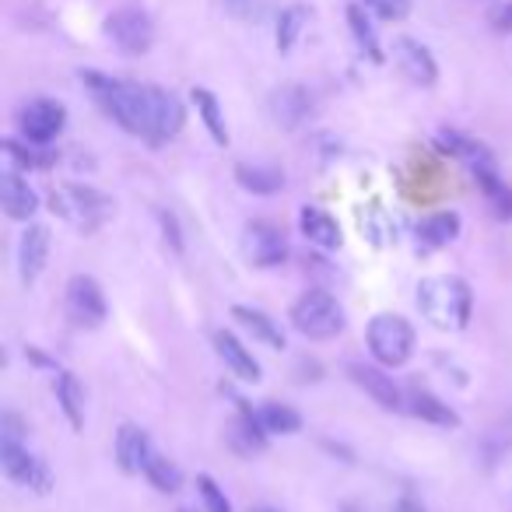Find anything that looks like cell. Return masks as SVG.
<instances>
[{"label":"cell","mask_w":512,"mask_h":512,"mask_svg":"<svg viewBox=\"0 0 512 512\" xmlns=\"http://www.w3.org/2000/svg\"><path fill=\"white\" fill-rule=\"evenodd\" d=\"M474 179H477V186H481L484 200H488L491 214H495L498 221H512V186H505V179H498L495 162L474 165Z\"/></svg>","instance_id":"cell-19"},{"label":"cell","mask_w":512,"mask_h":512,"mask_svg":"<svg viewBox=\"0 0 512 512\" xmlns=\"http://www.w3.org/2000/svg\"><path fill=\"white\" fill-rule=\"evenodd\" d=\"M190 99H193V106H197V113H200V120H204L211 141L225 148V144H228V127H225V116H221V106H218V99H214V92H207V88H193Z\"/></svg>","instance_id":"cell-27"},{"label":"cell","mask_w":512,"mask_h":512,"mask_svg":"<svg viewBox=\"0 0 512 512\" xmlns=\"http://www.w3.org/2000/svg\"><path fill=\"white\" fill-rule=\"evenodd\" d=\"M362 4L383 22H404L411 15V0H362Z\"/></svg>","instance_id":"cell-34"},{"label":"cell","mask_w":512,"mask_h":512,"mask_svg":"<svg viewBox=\"0 0 512 512\" xmlns=\"http://www.w3.org/2000/svg\"><path fill=\"white\" fill-rule=\"evenodd\" d=\"M299 228L313 246L320 249H337L341 246V225L330 218L323 207H302L299 211Z\"/></svg>","instance_id":"cell-22"},{"label":"cell","mask_w":512,"mask_h":512,"mask_svg":"<svg viewBox=\"0 0 512 512\" xmlns=\"http://www.w3.org/2000/svg\"><path fill=\"white\" fill-rule=\"evenodd\" d=\"M292 327L309 341H330L344 330V309L323 288H309L292 306Z\"/></svg>","instance_id":"cell-4"},{"label":"cell","mask_w":512,"mask_h":512,"mask_svg":"<svg viewBox=\"0 0 512 512\" xmlns=\"http://www.w3.org/2000/svg\"><path fill=\"white\" fill-rule=\"evenodd\" d=\"M344 512H362V509H358V505H351V502H348V505H344Z\"/></svg>","instance_id":"cell-41"},{"label":"cell","mask_w":512,"mask_h":512,"mask_svg":"<svg viewBox=\"0 0 512 512\" xmlns=\"http://www.w3.org/2000/svg\"><path fill=\"white\" fill-rule=\"evenodd\" d=\"M81 81L92 88L99 106L106 109L127 134H137L151 144H165L183 130L186 109H183V102L172 92H165V88L102 78V74H92V71L81 74Z\"/></svg>","instance_id":"cell-1"},{"label":"cell","mask_w":512,"mask_h":512,"mask_svg":"<svg viewBox=\"0 0 512 512\" xmlns=\"http://www.w3.org/2000/svg\"><path fill=\"white\" fill-rule=\"evenodd\" d=\"M225 439H228V446H232L239 456H253V453H264L267 428L260 425L256 411H249V407L239 400V414H235V418L225 425Z\"/></svg>","instance_id":"cell-15"},{"label":"cell","mask_w":512,"mask_h":512,"mask_svg":"<svg viewBox=\"0 0 512 512\" xmlns=\"http://www.w3.org/2000/svg\"><path fill=\"white\" fill-rule=\"evenodd\" d=\"M242 253L253 267H281L288 260V235L278 221L256 218L242 228Z\"/></svg>","instance_id":"cell-7"},{"label":"cell","mask_w":512,"mask_h":512,"mask_svg":"<svg viewBox=\"0 0 512 512\" xmlns=\"http://www.w3.org/2000/svg\"><path fill=\"white\" fill-rule=\"evenodd\" d=\"M348 29H351V36H355L358 50H362L365 57L372 60V64H383L386 53H383V46H379L376 29H372L369 15H365V4H351V8H348Z\"/></svg>","instance_id":"cell-25"},{"label":"cell","mask_w":512,"mask_h":512,"mask_svg":"<svg viewBox=\"0 0 512 512\" xmlns=\"http://www.w3.org/2000/svg\"><path fill=\"white\" fill-rule=\"evenodd\" d=\"M18 123H22V134H25V141H29V144H50L53 137L64 130L67 109H64V102L32 99L29 106L18 113Z\"/></svg>","instance_id":"cell-10"},{"label":"cell","mask_w":512,"mask_h":512,"mask_svg":"<svg viewBox=\"0 0 512 512\" xmlns=\"http://www.w3.org/2000/svg\"><path fill=\"white\" fill-rule=\"evenodd\" d=\"M348 376L355 379V386H362L372 400H376L383 411H404L407 407V393L393 383V376H386L383 369L376 365H365V362H351L348 365Z\"/></svg>","instance_id":"cell-13"},{"label":"cell","mask_w":512,"mask_h":512,"mask_svg":"<svg viewBox=\"0 0 512 512\" xmlns=\"http://www.w3.org/2000/svg\"><path fill=\"white\" fill-rule=\"evenodd\" d=\"M393 64L400 67V74H404L407 81H414V85H421V88H432L435 81H439V64H435L432 50L421 46L418 39H411V36L393 39Z\"/></svg>","instance_id":"cell-12"},{"label":"cell","mask_w":512,"mask_h":512,"mask_svg":"<svg viewBox=\"0 0 512 512\" xmlns=\"http://www.w3.org/2000/svg\"><path fill=\"white\" fill-rule=\"evenodd\" d=\"M0 204H4V214L15 221H29L32 214L39 211V197L29 186V179L18 169H8L0 176Z\"/></svg>","instance_id":"cell-16"},{"label":"cell","mask_w":512,"mask_h":512,"mask_svg":"<svg viewBox=\"0 0 512 512\" xmlns=\"http://www.w3.org/2000/svg\"><path fill=\"white\" fill-rule=\"evenodd\" d=\"M214 351H218V358L228 365V372H232L235 379H242V383H260V362H256L253 351L235 334L214 330Z\"/></svg>","instance_id":"cell-17"},{"label":"cell","mask_w":512,"mask_h":512,"mask_svg":"<svg viewBox=\"0 0 512 512\" xmlns=\"http://www.w3.org/2000/svg\"><path fill=\"white\" fill-rule=\"evenodd\" d=\"M4 151H8V158L18 165V169H46V165L53 162V155H46V151L29 148V144L15 141V137H8V141H4Z\"/></svg>","instance_id":"cell-31"},{"label":"cell","mask_w":512,"mask_h":512,"mask_svg":"<svg viewBox=\"0 0 512 512\" xmlns=\"http://www.w3.org/2000/svg\"><path fill=\"white\" fill-rule=\"evenodd\" d=\"M106 36L113 39V46L127 57H144L155 43V25H151V15L144 8H116L113 15L106 18Z\"/></svg>","instance_id":"cell-6"},{"label":"cell","mask_w":512,"mask_h":512,"mask_svg":"<svg viewBox=\"0 0 512 512\" xmlns=\"http://www.w3.org/2000/svg\"><path fill=\"white\" fill-rule=\"evenodd\" d=\"M235 183L246 193H256V197H271V193L285 190V172L278 165H249L239 162L235 165Z\"/></svg>","instance_id":"cell-21"},{"label":"cell","mask_w":512,"mask_h":512,"mask_svg":"<svg viewBox=\"0 0 512 512\" xmlns=\"http://www.w3.org/2000/svg\"><path fill=\"white\" fill-rule=\"evenodd\" d=\"M407 411L414 414V418L428 421V425H439V428H456L460 425V414L453 411V407L446 404V400H439L435 393L428 390H407Z\"/></svg>","instance_id":"cell-20"},{"label":"cell","mask_w":512,"mask_h":512,"mask_svg":"<svg viewBox=\"0 0 512 512\" xmlns=\"http://www.w3.org/2000/svg\"><path fill=\"white\" fill-rule=\"evenodd\" d=\"M46 260H50V228L29 225L18 239V278H22V285H36L39 274L46 271Z\"/></svg>","instance_id":"cell-14"},{"label":"cell","mask_w":512,"mask_h":512,"mask_svg":"<svg viewBox=\"0 0 512 512\" xmlns=\"http://www.w3.org/2000/svg\"><path fill=\"white\" fill-rule=\"evenodd\" d=\"M50 211L74 225L78 232H95L113 211V200L92 186H60L50 193Z\"/></svg>","instance_id":"cell-3"},{"label":"cell","mask_w":512,"mask_h":512,"mask_svg":"<svg viewBox=\"0 0 512 512\" xmlns=\"http://www.w3.org/2000/svg\"><path fill=\"white\" fill-rule=\"evenodd\" d=\"M369 351L379 365L386 369H400V365L411 362L414 355V327L397 313H379L376 320L369 323Z\"/></svg>","instance_id":"cell-5"},{"label":"cell","mask_w":512,"mask_h":512,"mask_svg":"<svg viewBox=\"0 0 512 512\" xmlns=\"http://www.w3.org/2000/svg\"><path fill=\"white\" fill-rule=\"evenodd\" d=\"M249 512H281V509H271V505H253Z\"/></svg>","instance_id":"cell-39"},{"label":"cell","mask_w":512,"mask_h":512,"mask_svg":"<svg viewBox=\"0 0 512 512\" xmlns=\"http://www.w3.org/2000/svg\"><path fill=\"white\" fill-rule=\"evenodd\" d=\"M418 306L439 330H463L470 320V285L456 274L425 278L418 285Z\"/></svg>","instance_id":"cell-2"},{"label":"cell","mask_w":512,"mask_h":512,"mask_svg":"<svg viewBox=\"0 0 512 512\" xmlns=\"http://www.w3.org/2000/svg\"><path fill=\"white\" fill-rule=\"evenodd\" d=\"M365 228H369V235H372V242L376 246H390L393 239H397V228H393V221L386 218V211L379 204H372L369 207V218H365Z\"/></svg>","instance_id":"cell-32"},{"label":"cell","mask_w":512,"mask_h":512,"mask_svg":"<svg viewBox=\"0 0 512 512\" xmlns=\"http://www.w3.org/2000/svg\"><path fill=\"white\" fill-rule=\"evenodd\" d=\"M316 102H313V92L306 85H281L271 92L267 99V113L271 120L278 123L281 130H299L302 123L313 116Z\"/></svg>","instance_id":"cell-11"},{"label":"cell","mask_w":512,"mask_h":512,"mask_svg":"<svg viewBox=\"0 0 512 512\" xmlns=\"http://www.w3.org/2000/svg\"><path fill=\"white\" fill-rule=\"evenodd\" d=\"M488 25L495 36H509L512 32V0H498L495 8L488 11Z\"/></svg>","instance_id":"cell-36"},{"label":"cell","mask_w":512,"mask_h":512,"mask_svg":"<svg viewBox=\"0 0 512 512\" xmlns=\"http://www.w3.org/2000/svg\"><path fill=\"white\" fill-rule=\"evenodd\" d=\"M418 235L428 249H439V246H449V242L460 235V214L456 211H435L428 214L425 221L418 225Z\"/></svg>","instance_id":"cell-24"},{"label":"cell","mask_w":512,"mask_h":512,"mask_svg":"<svg viewBox=\"0 0 512 512\" xmlns=\"http://www.w3.org/2000/svg\"><path fill=\"white\" fill-rule=\"evenodd\" d=\"M179 512H190V509H179Z\"/></svg>","instance_id":"cell-42"},{"label":"cell","mask_w":512,"mask_h":512,"mask_svg":"<svg viewBox=\"0 0 512 512\" xmlns=\"http://www.w3.org/2000/svg\"><path fill=\"white\" fill-rule=\"evenodd\" d=\"M116 463H120L123 474H144V467H148L151 460V439L144 428L137 425H120V432H116Z\"/></svg>","instance_id":"cell-18"},{"label":"cell","mask_w":512,"mask_h":512,"mask_svg":"<svg viewBox=\"0 0 512 512\" xmlns=\"http://www.w3.org/2000/svg\"><path fill=\"white\" fill-rule=\"evenodd\" d=\"M467 4H488V8H495L498 0H467Z\"/></svg>","instance_id":"cell-40"},{"label":"cell","mask_w":512,"mask_h":512,"mask_svg":"<svg viewBox=\"0 0 512 512\" xmlns=\"http://www.w3.org/2000/svg\"><path fill=\"white\" fill-rule=\"evenodd\" d=\"M197 491H200V498H204V509L207 512H232V502H228L225 491L218 488V481H214L211 474H200L197 477Z\"/></svg>","instance_id":"cell-33"},{"label":"cell","mask_w":512,"mask_h":512,"mask_svg":"<svg viewBox=\"0 0 512 512\" xmlns=\"http://www.w3.org/2000/svg\"><path fill=\"white\" fill-rule=\"evenodd\" d=\"M158 221H162V228H165V242H172V249H176V253H183V239H179L176 218H172L169 211H158Z\"/></svg>","instance_id":"cell-38"},{"label":"cell","mask_w":512,"mask_h":512,"mask_svg":"<svg viewBox=\"0 0 512 512\" xmlns=\"http://www.w3.org/2000/svg\"><path fill=\"white\" fill-rule=\"evenodd\" d=\"M144 477H148L158 491H165V495L179 491V484H183V470H179L176 463H172L169 456H162V453H151L148 467H144Z\"/></svg>","instance_id":"cell-30"},{"label":"cell","mask_w":512,"mask_h":512,"mask_svg":"<svg viewBox=\"0 0 512 512\" xmlns=\"http://www.w3.org/2000/svg\"><path fill=\"white\" fill-rule=\"evenodd\" d=\"M57 400H60V407H64L71 428L85 425V390H81V383L74 379V372H60L57 376Z\"/></svg>","instance_id":"cell-28"},{"label":"cell","mask_w":512,"mask_h":512,"mask_svg":"<svg viewBox=\"0 0 512 512\" xmlns=\"http://www.w3.org/2000/svg\"><path fill=\"white\" fill-rule=\"evenodd\" d=\"M0 467H4V474L15 484L39 491V495H46L53 488L50 467L39 456H32L25 442H0Z\"/></svg>","instance_id":"cell-8"},{"label":"cell","mask_w":512,"mask_h":512,"mask_svg":"<svg viewBox=\"0 0 512 512\" xmlns=\"http://www.w3.org/2000/svg\"><path fill=\"white\" fill-rule=\"evenodd\" d=\"M306 22H309V8H302V4H292V8L281 11V18H278V53H292L295 50L302 29H306Z\"/></svg>","instance_id":"cell-29"},{"label":"cell","mask_w":512,"mask_h":512,"mask_svg":"<svg viewBox=\"0 0 512 512\" xmlns=\"http://www.w3.org/2000/svg\"><path fill=\"white\" fill-rule=\"evenodd\" d=\"M67 313L78 327H102L106 323V295H102V285L88 274H78V278L67 281Z\"/></svg>","instance_id":"cell-9"},{"label":"cell","mask_w":512,"mask_h":512,"mask_svg":"<svg viewBox=\"0 0 512 512\" xmlns=\"http://www.w3.org/2000/svg\"><path fill=\"white\" fill-rule=\"evenodd\" d=\"M232 316L242 323V327L249 330V334L256 337V341H264L267 348H274V351L288 348L285 330H281L278 323H274L267 313H260V309H253V306H232Z\"/></svg>","instance_id":"cell-23"},{"label":"cell","mask_w":512,"mask_h":512,"mask_svg":"<svg viewBox=\"0 0 512 512\" xmlns=\"http://www.w3.org/2000/svg\"><path fill=\"white\" fill-rule=\"evenodd\" d=\"M256 418H260V425L267 428V435H295V432H302V414L295 411V407H288V404H278V400H267V404H260Z\"/></svg>","instance_id":"cell-26"},{"label":"cell","mask_w":512,"mask_h":512,"mask_svg":"<svg viewBox=\"0 0 512 512\" xmlns=\"http://www.w3.org/2000/svg\"><path fill=\"white\" fill-rule=\"evenodd\" d=\"M25 432H29V425L18 414L8 411L0 418V442H25Z\"/></svg>","instance_id":"cell-37"},{"label":"cell","mask_w":512,"mask_h":512,"mask_svg":"<svg viewBox=\"0 0 512 512\" xmlns=\"http://www.w3.org/2000/svg\"><path fill=\"white\" fill-rule=\"evenodd\" d=\"M221 8H225V15L239 18V22H256L260 18V0H218Z\"/></svg>","instance_id":"cell-35"}]
</instances>
